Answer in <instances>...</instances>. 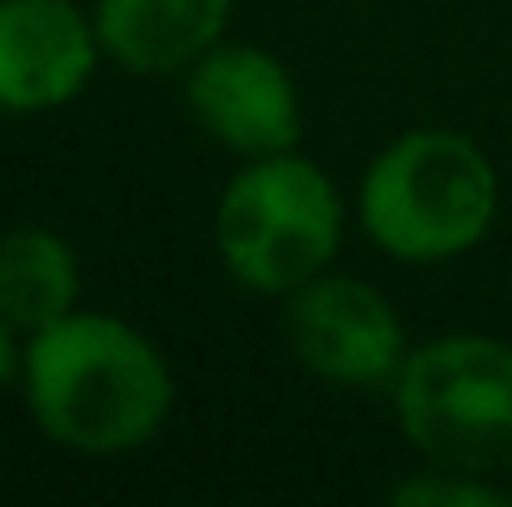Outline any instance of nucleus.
<instances>
[{
    "mask_svg": "<svg viewBox=\"0 0 512 507\" xmlns=\"http://www.w3.org/2000/svg\"><path fill=\"white\" fill-rule=\"evenodd\" d=\"M20 393L40 438L55 448L80 458H125L165 433L174 368L135 324L75 309L25 338Z\"/></svg>",
    "mask_w": 512,
    "mask_h": 507,
    "instance_id": "f257e3e1",
    "label": "nucleus"
},
{
    "mask_svg": "<svg viewBox=\"0 0 512 507\" xmlns=\"http://www.w3.org/2000/svg\"><path fill=\"white\" fill-rule=\"evenodd\" d=\"M358 224L398 264H448L473 254L503 209V179L463 130L418 125L393 135L358 179Z\"/></svg>",
    "mask_w": 512,
    "mask_h": 507,
    "instance_id": "f03ea898",
    "label": "nucleus"
},
{
    "mask_svg": "<svg viewBox=\"0 0 512 507\" xmlns=\"http://www.w3.org/2000/svg\"><path fill=\"white\" fill-rule=\"evenodd\" d=\"M343 204L329 169L309 155H259L229 174L214 204V249L229 279L264 299H289L343 249Z\"/></svg>",
    "mask_w": 512,
    "mask_h": 507,
    "instance_id": "7ed1b4c3",
    "label": "nucleus"
},
{
    "mask_svg": "<svg viewBox=\"0 0 512 507\" xmlns=\"http://www.w3.org/2000/svg\"><path fill=\"white\" fill-rule=\"evenodd\" d=\"M403 443L433 463L512 478V343L493 334H443L413 343L393 378Z\"/></svg>",
    "mask_w": 512,
    "mask_h": 507,
    "instance_id": "20e7f679",
    "label": "nucleus"
},
{
    "mask_svg": "<svg viewBox=\"0 0 512 507\" xmlns=\"http://www.w3.org/2000/svg\"><path fill=\"white\" fill-rule=\"evenodd\" d=\"M284 334L294 358L334 388H393L413 343L393 299L353 274L324 269L284 299Z\"/></svg>",
    "mask_w": 512,
    "mask_h": 507,
    "instance_id": "39448f33",
    "label": "nucleus"
},
{
    "mask_svg": "<svg viewBox=\"0 0 512 507\" xmlns=\"http://www.w3.org/2000/svg\"><path fill=\"white\" fill-rule=\"evenodd\" d=\"M184 105L194 125L239 160L284 155L304 140V95L294 70L264 45L224 35L184 70Z\"/></svg>",
    "mask_w": 512,
    "mask_h": 507,
    "instance_id": "423d86ee",
    "label": "nucleus"
},
{
    "mask_svg": "<svg viewBox=\"0 0 512 507\" xmlns=\"http://www.w3.org/2000/svg\"><path fill=\"white\" fill-rule=\"evenodd\" d=\"M95 10L80 0H0V115H50L100 70Z\"/></svg>",
    "mask_w": 512,
    "mask_h": 507,
    "instance_id": "0eeeda50",
    "label": "nucleus"
},
{
    "mask_svg": "<svg viewBox=\"0 0 512 507\" xmlns=\"http://www.w3.org/2000/svg\"><path fill=\"white\" fill-rule=\"evenodd\" d=\"M234 20V0H95V30L110 65L165 80L209 55Z\"/></svg>",
    "mask_w": 512,
    "mask_h": 507,
    "instance_id": "6e6552de",
    "label": "nucleus"
},
{
    "mask_svg": "<svg viewBox=\"0 0 512 507\" xmlns=\"http://www.w3.org/2000/svg\"><path fill=\"white\" fill-rule=\"evenodd\" d=\"M85 274L75 244L50 224H15L0 234V314L20 334H40L80 309Z\"/></svg>",
    "mask_w": 512,
    "mask_h": 507,
    "instance_id": "1a4fd4ad",
    "label": "nucleus"
},
{
    "mask_svg": "<svg viewBox=\"0 0 512 507\" xmlns=\"http://www.w3.org/2000/svg\"><path fill=\"white\" fill-rule=\"evenodd\" d=\"M388 503H398V507H512V488L503 478H483V473H458V468L423 463L418 473H408V478H398L388 488Z\"/></svg>",
    "mask_w": 512,
    "mask_h": 507,
    "instance_id": "9d476101",
    "label": "nucleus"
},
{
    "mask_svg": "<svg viewBox=\"0 0 512 507\" xmlns=\"http://www.w3.org/2000/svg\"><path fill=\"white\" fill-rule=\"evenodd\" d=\"M20 329L0 314V393L10 388V383H20V363H25V343H20Z\"/></svg>",
    "mask_w": 512,
    "mask_h": 507,
    "instance_id": "9b49d317",
    "label": "nucleus"
}]
</instances>
